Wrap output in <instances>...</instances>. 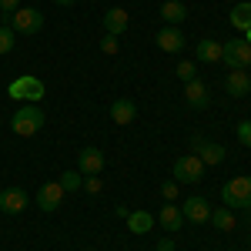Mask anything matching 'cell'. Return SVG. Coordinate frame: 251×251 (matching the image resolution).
Returning <instances> with one entry per match:
<instances>
[{
	"mask_svg": "<svg viewBox=\"0 0 251 251\" xmlns=\"http://www.w3.org/2000/svg\"><path fill=\"white\" fill-rule=\"evenodd\" d=\"M14 44H17V34H14L7 24H0V54H10Z\"/></svg>",
	"mask_w": 251,
	"mask_h": 251,
	"instance_id": "obj_24",
	"label": "cell"
},
{
	"mask_svg": "<svg viewBox=\"0 0 251 251\" xmlns=\"http://www.w3.org/2000/svg\"><path fill=\"white\" fill-rule=\"evenodd\" d=\"M7 27L14 30V34H27V37H34L40 34V27H44V14H40L37 7H17L10 20H7Z\"/></svg>",
	"mask_w": 251,
	"mask_h": 251,
	"instance_id": "obj_4",
	"label": "cell"
},
{
	"mask_svg": "<svg viewBox=\"0 0 251 251\" xmlns=\"http://www.w3.org/2000/svg\"><path fill=\"white\" fill-rule=\"evenodd\" d=\"M57 181H60V188H64V191H80V188H84V181H80V171H64Z\"/></svg>",
	"mask_w": 251,
	"mask_h": 251,
	"instance_id": "obj_23",
	"label": "cell"
},
{
	"mask_svg": "<svg viewBox=\"0 0 251 251\" xmlns=\"http://www.w3.org/2000/svg\"><path fill=\"white\" fill-rule=\"evenodd\" d=\"M225 91L231 97H245L251 91V74L248 71H228L225 74Z\"/></svg>",
	"mask_w": 251,
	"mask_h": 251,
	"instance_id": "obj_18",
	"label": "cell"
},
{
	"mask_svg": "<svg viewBox=\"0 0 251 251\" xmlns=\"http://www.w3.org/2000/svg\"><path fill=\"white\" fill-rule=\"evenodd\" d=\"M181 214H184V221H191V225H208V221H211V204H208V198L194 194V198H188V201L181 204Z\"/></svg>",
	"mask_w": 251,
	"mask_h": 251,
	"instance_id": "obj_7",
	"label": "cell"
},
{
	"mask_svg": "<svg viewBox=\"0 0 251 251\" xmlns=\"http://www.w3.org/2000/svg\"><path fill=\"white\" fill-rule=\"evenodd\" d=\"M171 174H174L177 184H201V181H204V161L198 154H181L174 161Z\"/></svg>",
	"mask_w": 251,
	"mask_h": 251,
	"instance_id": "obj_5",
	"label": "cell"
},
{
	"mask_svg": "<svg viewBox=\"0 0 251 251\" xmlns=\"http://www.w3.org/2000/svg\"><path fill=\"white\" fill-rule=\"evenodd\" d=\"M157 251H174V241L171 238H161V241H157Z\"/></svg>",
	"mask_w": 251,
	"mask_h": 251,
	"instance_id": "obj_31",
	"label": "cell"
},
{
	"mask_svg": "<svg viewBox=\"0 0 251 251\" xmlns=\"http://www.w3.org/2000/svg\"><path fill=\"white\" fill-rule=\"evenodd\" d=\"M54 3H60V7H74L77 0H54Z\"/></svg>",
	"mask_w": 251,
	"mask_h": 251,
	"instance_id": "obj_32",
	"label": "cell"
},
{
	"mask_svg": "<svg viewBox=\"0 0 251 251\" xmlns=\"http://www.w3.org/2000/svg\"><path fill=\"white\" fill-rule=\"evenodd\" d=\"M124 221H127V228H131L134 234H148V231L157 225V218H154L151 211H131Z\"/></svg>",
	"mask_w": 251,
	"mask_h": 251,
	"instance_id": "obj_20",
	"label": "cell"
},
{
	"mask_svg": "<svg viewBox=\"0 0 251 251\" xmlns=\"http://www.w3.org/2000/svg\"><path fill=\"white\" fill-rule=\"evenodd\" d=\"M161 20H168V27H181L188 20V3L184 0H164L161 3Z\"/></svg>",
	"mask_w": 251,
	"mask_h": 251,
	"instance_id": "obj_17",
	"label": "cell"
},
{
	"mask_svg": "<svg viewBox=\"0 0 251 251\" xmlns=\"http://www.w3.org/2000/svg\"><path fill=\"white\" fill-rule=\"evenodd\" d=\"M44 127V111H40V104H20L14 117H10V131L17 137H34Z\"/></svg>",
	"mask_w": 251,
	"mask_h": 251,
	"instance_id": "obj_2",
	"label": "cell"
},
{
	"mask_svg": "<svg viewBox=\"0 0 251 251\" xmlns=\"http://www.w3.org/2000/svg\"><path fill=\"white\" fill-rule=\"evenodd\" d=\"M100 50H104V54H117V50H121V44H117V37H111V34H104V37H100Z\"/></svg>",
	"mask_w": 251,
	"mask_h": 251,
	"instance_id": "obj_28",
	"label": "cell"
},
{
	"mask_svg": "<svg viewBox=\"0 0 251 251\" xmlns=\"http://www.w3.org/2000/svg\"><path fill=\"white\" fill-rule=\"evenodd\" d=\"M241 40H245V44H251V27L245 30V37H241Z\"/></svg>",
	"mask_w": 251,
	"mask_h": 251,
	"instance_id": "obj_33",
	"label": "cell"
},
{
	"mask_svg": "<svg viewBox=\"0 0 251 251\" xmlns=\"http://www.w3.org/2000/svg\"><path fill=\"white\" fill-rule=\"evenodd\" d=\"M154 44L164 50V54H181V50L188 47V40H184V34H181V27H168V24L154 34Z\"/></svg>",
	"mask_w": 251,
	"mask_h": 251,
	"instance_id": "obj_9",
	"label": "cell"
},
{
	"mask_svg": "<svg viewBox=\"0 0 251 251\" xmlns=\"http://www.w3.org/2000/svg\"><path fill=\"white\" fill-rule=\"evenodd\" d=\"M104 151L100 148H80V154H77V171L84 174V177H91V174H100L104 171Z\"/></svg>",
	"mask_w": 251,
	"mask_h": 251,
	"instance_id": "obj_11",
	"label": "cell"
},
{
	"mask_svg": "<svg viewBox=\"0 0 251 251\" xmlns=\"http://www.w3.org/2000/svg\"><path fill=\"white\" fill-rule=\"evenodd\" d=\"M184 104L191 107V111H204L208 104H211V91H208V84L201 77H194L184 84Z\"/></svg>",
	"mask_w": 251,
	"mask_h": 251,
	"instance_id": "obj_8",
	"label": "cell"
},
{
	"mask_svg": "<svg viewBox=\"0 0 251 251\" xmlns=\"http://www.w3.org/2000/svg\"><path fill=\"white\" fill-rule=\"evenodd\" d=\"M84 191H87V194H97V191H100V177H97V174H91V177L84 181Z\"/></svg>",
	"mask_w": 251,
	"mask_h": 251,
	"instance_id": "obj_29",
	"label": "cell"
},
{
	"mask_svg": "<svg viewBox=\"0 0 251 251\" xmlns=\"http://www.w3.org/2000/svg\"><path fill=\"white\" fill-rule=\"evenodd\" d=\"M221 60L228 64V71H248L251 67V44H245L241 37L225 40L221 44Z\"/></svg>",
	"mask_w": 251,
	"mask_h": 251,
	"instance_id": "obj_6",
	"label": "cell"
},
{
	"mask_svg": "<svg viewBox=\"0 0 251 251\" xmlns=\"http://www.w3.org/2000/svg\"><path fill=\"white\" fill-rule=\"evenodd\" d=\"M84 251H91V248H84Z\"/></svg>",
	"mask_w": 251,
	"mask_h": 251,
	"instance_id": "obj_36",
	"label": "cell"
},
{
	"mask_svg": "<svg viewBox=\"0 0 251 251\" xmlns=\"http://www.w3.org/2000/svg\"><path fill=\"white\" fill-rule=\"evenodd\" d=\"M17 7H20V0H0V14H7V17H10Z\"/></svg>",
	"mask_w": 251,
	"mask_h": 251,
	"instance_id": "obj_30",
	"label": "cell"
},
{
	"mask_svg": "<svg viewBox=\"0 0 251 251\" xmlns=\"http://www.w3.org/2000/svg\"><path fill=\"white\" fill-rule=\"evenodd\" d=\"M248 245H251V231H248Z\"/></svg>",
	"mask_w": 251,
	"mask_h": 251,
	"instance_id": "obj_34",
	"label": "cell"
},
{
	"mask_svg": "<svg viewBox=\"0 0 251 251\" xmlns=\"http://www.w3.org/2000/svg\"><path fill=\"white\" fill-rule=\"evenodd\" d=\"M64 188H60V181H47V184H40L37 188V208L40 211H57L60 208V201H64Z\"/></svg>",
	"mask_w": 251,
	"mask_h": 251,
	"instance_id": "obj_10",
	"label": "cell"
},
{
	"mask_svg": "<svg viewBox=\"0 0 251 251\" xmlns=\"http://www.w3.org/2000/svg\"><path fill=\"white\" fill-rule=\"evenodd\" d=\"M234 134H238V141H241L245 148H251V121H241V124L234 127Z\"/></svg>",
	"mask_w": 251,
	"mask_h": 251,
	"instance_id": "obj_26",
	"label": "cell"
},
{
	"mask_svg": "<svg viewBox=\"0 0 251 251\" xmlns=\"http://www.w3.org/2000/svg\"><path fill=\"white\" fill-rule=\"evenodd\" d=\"M157 221H161V228H164L168 234H177L181 228H184V214H181V204L168 201V204L161 208V214H157Z\"/></svg>",
	"mask_w": 251,
	"mask_h": 251,
	"instance_id": "obj_16",
	"label": "cell"
},
{
	"mask_svg": "<svg viewBox=\"0 0 251 251\" xmlns=\"http://www.w3.org/2000/svg\"><path fill=\"white\" fill-rule=\"evenodd\" d=\"M211 225L218 228V231H234V211L231 208H211Z\"/></svg>",
	"mask_w": 251,
	"mask_h": 251,
	"instance_id": "obj_22",
	"label": "cell"
},
{
	"mask_svg": "<svg viewBox=\"0 0 251 251\" xmlns=\"http://www.w3.org/2000/svg\"><path fill=\"white\" fill-rule=\"evenodd\" d=\"M231 3H238V0H231Z\"/></svg>",
	"mask_w": 251,
	"mask_h": 251,
	"instance_id": "obj_35",
	"label": "cell"
},
{
	"mask_svg": "<svg viewBox=\"0 0 251 251\" xmlns=\"http://www.w3.org/2000/svg\"><path fill=\"white\" fill-rule=\"evenodd\" d=\"M221 201H225V208H231V211H251V174H241V177H231V181H225V188H221Z\"/></svg>",
	"mask_w": 251,
	"mask_h": 251,
	"instance_id": "obj_1",
	"label": "cell"
},
{
	"mask_svg": "<svg viewBox=\"0 0 251 251\" xmlns=\"http://www.w3.org/2000/svg\"><path fill=\"white\" fill-rule=\"evenodd\" d=\"M231 251H234V248H231Z\"/></svg>",
	"mask_w": 251,
	"mask_h": 251,
	"instance_id": "obj_38",
	"label": "cell"
},
{
	"mask_svg": "<svg viewBox=\"0 0 251 251\" xmlns=\"http://www.w3.org/2000/svg\"><path fill=\"white\" fill-rule=\"evenodd\" d=\"M177 77L184 80V84L198 77V67H194V60H181V64H177Z\"/></svg>",
	"mask_w": 251,
	"mask_h": 251,
	"instance_id": "obj_25",
	"label": "cell"
},
{
	"mask_svg": "<svg viewBox=\"0 0 251 251\" xmlns=\"http://www.w3.org/2000/svg\"><path fill=\"white\" fill-rule=\"evenodd\" d=\"M248 74H251V67H248Z\"/></svg>",
	"mask_w": 251,
	"mask_h": 251,
	"instance_id": "obj_37",
	"label": "cell"
},
{
	"mask_svg": "<svg viewBox=\"0 0 251 251\" xmlns=\"http://www.w3.org/2000/svg\"><path fill=\"white\" fill-rule=\"evenodd\" d=\"M7 94L14 97V100H24V104H37V100H44L47 87H44V80L34 77V74H20V77L10 80Z\"/></svg>",
	"mask_w": 251,
	"mask_h": 251,
	"instance_id": "obj_3",
	"label": "cell"
},
{
	"mask_svg": "<svg viewBox=\"0 0 251 251\" xmlns=\"http://www.w3.org/2000/svg\"><path fill=\"white\" fill-rule=\"evenodd\" d=\"M194 57L204 60V64H214V60H221V44H218V40H211V37L198 40V44H194Z\"/></svg>",
	"mask_w": 251,
	"mask_h": 251,
	"instance_id": "obj_21",
	"label": "cell"
},
{
	"mask_svg": "<svg viewBox=\"0 0 251 251\" xmlns=\"http://www.w3.org/2000/svg\"><path fill=\"white\" fill-rule=\"evenodd\" d=\"M134 117H137V104L131 100V97H117V100H111V121L114 124H134Z\"/></svg>",
	"mask_w": 251,
	"mask_h": 251,
	"instance_id": "obj_15",
	"label": "cell"
},
{
	"mask_svg": "<svg viewBox=\"0 0 251 251\" xmlns=\"http://www.w3.org/2000/svg\"><path fill=\"white\" fill-rule=\"evenodd\" d=\"M24 208H27V191L24 188H14L10 184V188L0 191V211L3 214H20Z\"/></svg>",
	"mask_w": 251,
	"mask_h": 251,
	"instance_id": "obj_14",
	"label": "cell"
},
{
	"mask_svg": "<svg viewBox=\"0 0 251 251\" xmlns=\"http://www.w3.org/2000/svg\"><path fill=\"white\" fill-rule=\"evenodd\" d=\"M191 154H198L204 161V168H208V164H221V161H225V148L204 141V137H191Z\"/></svg>",
	"mask_w": 251,
	"mask_h": 251,
	"instance_id": "obj_12",
	"label": "cell"
},
{
	"mask_svg": "<svg viewBox=\"0 0 251 251\" xmlns=\"http://www.w3.org/2000/svg\"><path fill=\"white\" fill-rule=\"evenodd\" d=\"M100 24H104V34H111V37H121V34L127 30L131 17H127V10H124V7H107Z\"/></svg>",
	"mask_w": 251,
	"mask_h": 251,
	"instance_id": "obj_13",
	"label": "cell"
},
{
	"mask_svg": "<svg viewBox=\"0 0 251 251\" xmlns=\"http://www.w3.org/2000/svg\"><path fill=\"white\" fill-rule=\"evenodd\" d=\"M177 191H181V184H177V181H164V184H161V198H164V201H174Z\"/></svg>",
	"mask_w": 251,
	"mask_h": 251,
	"instance_id": "obj_27",
	"label": "cell"
},
{
	"mask_svg": "<svg viewBox=\"0 0 251 251\" xmlns=\"http://www.w3.org/2000/svg\"><path fill=\"white\" fill-rule=\"evenodd\" d=\"M228 24L238 27L241 34L248 30V27H251V0H238V3H234L231 14H228Z\"/></svg>",
	"mask_w": 251,
	"mask_h": 251,
	"instance_id": "obj_19",
	"label": "cell"
}]
</instances>
